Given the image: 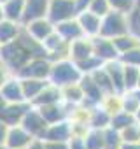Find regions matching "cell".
<instances>
[{
  "label": "cell",
  "mask_w": 140,
  "mask_h": 149,
  "mask_svg": "<svg viewBox=\"0 0 140 149\" xmlns=\"http://www.w3.org/2000/svg\"><path fill=\"white\" fill-rule=\"evenodd\" d=\"M82 77V72L77 67V63L70 58H63L58 61H53L51 67V74H49V83L58 86V88H65L68 84L79 83Z\"/></svg>",
  "instance_id": "6da1fadb"
},
{
  "label": "cell",
  "mask_w": 140,
  "mask_h": 149,
  "mask_svg": "<svg viewBox=\"0 0 140 149\" xmlns=\"http://www.w3.org/2000/svg\"><path fill=\"white\" fill-rule=\"evenodd\" d=\"M0 58H2V61L7 65V68L11 70V74H14L16 76V72L26 65L33 56L32 53L16 39L12 42H7V44H2L0 46Z\"/></svg>",
  "instance_id": "7a4b0ae2"
},
{
  "label": "cell",
  "mask_w": 140,
  "mask_h": 149,
  "mask_svg": "<svg viewBox=\"0 0 140 149\" xmlns=\"http://www.w3.org/2000/svg\"><path fill=\"white\" fill-rule=\"evenodd\" d=\"M130 32V18L124 13L119 11H110L102 18V28L100 35L107 39H116L119 35H124Z\"/></svg>",
  "instance_id": "3957f363"
},
{
  "label": "cell",
  "mask_w": 140,
  "mask_h": 149,
  "mask_svg": "<svg viewBox=\"0 0 140 149\" xmlns=\"http://www.w3.org/2000/svg\"><path fill=\"white\" fill-rule=\"evenodd\" d=\"M51 67H53V61L47 56L32 58L26 65H23L16 72V77H19V79H47L49 81Z\"/></svg>",
  "instance_id": "277c9868"
},
{
  "label": "cell",
  "mask_w": 140,
  "mask_h": 149,
  "mask_svg": "<svg viewBox=\"0 0 140 149\" xmlns=\"http://www.w3.org/2000/svg\"><path fill=\"white\" fill-rule=\"evenodd\" d=\"M79 14L77 2L76 0H51L49 2V11L47 18L56 25L65 19H72Z\"/></svg>",
  "instance_id": "5b68a950"
},
{
  "label": "cell",
  "mask_w": 140,
  "mask_h": 149,
  "mask_svg": "<svg viewBox=\"0 0 140 149\" xmlns=\"http://www.w3.org/2000/svg\"><path fill=\"white\" fill-rule=\"evenodd\" d=\"M28 133H32L35 139H40L42 140V137H44V133H46V130H47V126H49V123L44 119V116L40 114V111L35 107V105H32L28 111H26V114L23 116V119H21V123H19Z\"/></svg>",
  "instance_id": "8992f818"
},
{
  "label": "cell",
  "mask_w": 140,
  "mask_h": 149,
  "mask_svg": "<svg viewBox=\"0 0 140 149\" xmlns=\"http://www.w3.org/2000/svg\"><path fill=\"white\" fill-rule=\"evenodd\" d=\"M76 133H74V121L67 118L63 121L53 123L47 126L42 140H51V142H68Z\"/></svg>",
  "instance_id": "52a82bcc"
},
{
  "label": "cell",
  "mask_w": 140,
  "mask_h": 149,
  "mask_svg": "<svg viewBox=\"0 0 140 149\" xmlns=\"http://www.w3.org/2000/svg\"><path fill=\"white\" fill-rule=\"evenodd\" d=\"M79 84H81V88H82V91H84V97H86V100H84L82 105H86V107H89V109H91V107H96V105H102L105 95H103V91L100 90V86L95 83V79H93L91 74H82Z\"/></svg>",
  "instance_id": "ba28073f"
},
{
  "label": "cell",
  "mask_w": 140,
  "mask_h": 149,
  "mask_svg": "<svg viewBox=\"0 0 140 149\" xmlns=\"http://www.w3.org/2000/svg\"><path fill=\"white\" fill-rule=\"evenodd\" d=\"M32 107L30 102H23V104H6L0 109V121H4L7 126H16L21 123L23 116L26 114V111Z\"/></svg>",
  "instance_id": "9c48e42d"
},
{
  "label": "cell",
  "mask_w": 140,
  "mask_h": 149,
  "mask_svg": "<svg viewBox=\"0 0 140 149\" xmlns=\"http://www.w3.org/2000/svg\"><path fill=\"white\" fill-rule=\"evenodd\" d=\"M33 139L35 137L32 133H28L21 125H16V126H9L7 137H6V146H7V149H26Z\"/></svg>",
  "instance_id": "30bf717a"
},
{
  "label": "cell",
  "mask_w": 140,
  "mask_h": 149,
  "mask_svg": "<svg viewBox=\"0 0 140 149\" xmlns=\"http://www.w3.org/2000/svg\"><path fill=\"white\" fill-rule=\"evenodd\" d=\"M91 40H93V51H95V56H98L103 63L112 61V60H119V51L116 49L112 39H107V37L96 35V37H93Z\"/></svg>",
  "instance_id": "8fae6325"
},
{
  "label": "cell",
  "mask_w": 140,
  "mask_h": 149,
  "mask_svg": "<svg viewBox=\"0 0 140 149\" xmlns=\"http://www.w3.org/2000/svg\"><path fill=\"white\" fill-rule=\"evenodd\" d=\"M77 21L84 32L86 37L93 39L96 35H100V28H102V16L91 13L89 9H84V11H79L77 14Z\"/></svg>",
  "instance_id": "7c38bea8"
},
{
  "label": "cell",
  "mask_w": 140,
  "mask_h": 149,
  "mask_svg": "<svg viewBox=\"0 0 140 149\" xmlns=\"http://www.w3.org/2000/svg\"><path fill=\"white\" fill-rule=\"evenodd\" d=\"M23 28L39 42H44L54 30H56V25L49 19V18H40V19H35V21H30L26 25H23Z\"/></svg>",
  "instance_id": "4fadbf2b"
},
{
  "label": "cell",
  "mask_w": 140,
  "mask_h": 149,
  "mask_svg": "<svg viewBox=\"0 0 140 149\" xmlns=\"http://www.w3.org/2000/svg\"><path fill=\"white\" fill-rule=\"evenodd\" d=\"M0 93L6 98L7 104H23L26 102L25 98V93H23V86H21V79L19 77H9L4 86L0 88Z\"/></svg>",
  "instance_id": "5bb4252c"
},
{
  "label": "cell",
  "mask_w": 140,
  "mask_h": 149,
  "mask_svg": "<svg viewBox=\"0 0 140 149\" xmlns=\"http://www.w3.org/2000/svg\"><path fill=\"white\" fill-rule=\"evenodd\" d=\"M49 2H51V0H26L21 25H26V23L40 19V18H47Z\"/></svg>",
  "instance_id": "9a60e30c"
},
{
  "label": "cell",
  "mask_w": 140,
  "mask_h": 149,
  "mask_svg": "<svg viewBox=\"0 0 140 149\" xmlns=\"http://www.w3.org/2000/svg\"><path fill=\"white\" fill-rule=\"evenodd\" d=\"M103 67H105V70L109 72V76L112 79L116 93L117 95L126 93V88H124V63L121 60H112V61L103 63Z\"/></svg>",
  "instance_id": "2e32d148"
},
{
  "label": "cell",
  "mask_w": 140,
  "mask_h": 149,
  "mask_svg": "<svg viewBox=\"0 0 140 149\" xmlns=\"http://www.w3.org/2000/svg\"><path fill=\"white\" fill-rule=\"evenodd\" d=\"M95 51H93V40L89 37H82V39H77L74 42H70V53H68V58L74 60L76 63L77 61H82L89 56H93Z\"/></svg>",
  "instance_id": "e0dca14e"
},
{
  "label": "cell",
  "mask_w": 140,
  "mask_h": 149,
  "mask_svg": "<svg viewBox=\"0 0 140 149\" xmlns=\"http://www.w3.org/2000/svg\"><path fill=\"white\" fill-rule=\"evenodd\" d=\"M56 32H58L67 42H74V40H77V39L86 37L84 32H82V28H81V25H79V21H77V16L72 18V19H65V21H61V23H56Z\"/></svg>",
  "instance_id": "ac0fdd59"
},
{
  "label": "cell",
  "mask_w": 140,
  "mask_h": 149,
  "mask_svg": "<svg viewBox=\"0 0 140 149\" xmlns=\"http://www.w3.org/2000/svg\"><path fill=\"white\" fill-rule=\"evenodd\" d=\"M68 105L67 102H60V104H51V105H42V107H37L40 111V114L44 116V119L53 125V123H58V121H63L68 118Z\"/></svg>",
  "instance_id": "d6986e66"
},
{
  "label": "cell",
  "mask_w": 140,
  "mask_h": 149,
  "mask_svg": "<svg viewBox=\"0 0 140 149\" xmlns=\"http://www.w3.org/2000/svg\"><path fill=\"white\" fill-rule=\"evenodd\" d=\"M60 102H63V91H61V88H58V86H54V84L49 83V84L33 98L32 105L42 107V105H51V104H60Z\"/></svg>",
  "instance_id": "ffe728a7"
},
{
  "label": "cell",
  "mask_w": 140,
  "mask_h": 149,
  "mask_svg": "<svg viewBox=\"0 0 140 149\" xmlns=\"http://www.w3.org/2000/svg\"><path fill=\"white\" fill-rule=\"evenodd\" d=\"M110 118L112 114L103 107V105H96V107H91L89 109V128H107L110 126Z\"/></svg>",
  "instance_id": "44dd1931"
},
{
  "label": "cell",
  "mask_w": 140,
  "mask_h": 149,
  "mask_svg": "<svg viewBox=\"0 0 140 149\" xmlns=\"http://www.w3.org/2000/svg\"><path fill=\"white\" fill-rule=\"evenodd\" d=\"M21 28H23L21 23L11 21V19H2L0 21V46L16 40L18 35L21 33Z\"/></svg>",
  "instance_id": "7402d4cb"
},
{
  "label": "cell",
  "mask_w": 140,
  "mask_h": 149,
  "mask_svg": "<svg viewBox=\"0 0 140 149\" xmlns=\"http://www.w3.org/2000/svg\"><path fill=\"white\" fill-rule=\"evenodd\" d=\"M63 91V102H67L68 105L72 107H77V105H82L86 97H84V91L81 88L79 83H74V84H68L65 88H61Z\"/></svg>",
  "instance_id": "603a6c76"
},
{
  "label": "cell",
  "mask_w": 140,
  "mask_h": 149,
  "mask_svg": "<svg viewBox=\"0 0 140 149\" xmlns=\"http://www.w3.org/2000/svg\"><path fill=\"white\" fill-rule=\"evenodd\" d=\"M49 84L47 79H21V86H23V93L26 102H33V98Z\"/></svg>",
  "instance_id": "cb8c5ba5"
},
{
  "label": "cell",
  "mask_w": 140,
  "mask_h": 149,
  "mask_svg": "<svg viewBox=\"0 0 140 149\" xmlns=\"http://www.w3.org/2000/svg\"><path fill=\"white\" fill-rule=\"evenodd\" d=\"M25 2L26 0H7V2H4L2 6H4L6 19L21 23L23 21V13H25Z\"/></svg>",
  "instance_id": "d4e9b609"
},
{
  "label": "cell",
  "mask_w": 140,
  "mask_h": 149,
  "mask_svg": "<svg viewBox=\"0 0 140 149\" xmlns=\"http://www.w3.org/2000/svg\"><path fill=\"white\" fill-rule=\"evenodd\" d=\"M93 79H95V83L100 86V90L103 91V95L107 97V95H114L116 93V90H114V84H112V79H110V76H109V72L105 70V67H100V68H96L93 74Z\"/></svg>",
  "instance_id": "484cf974"
},
{
  "label": "cell",
  "mask_w": 140,
  "mask_h": 149,
  "mask_svg": "<svg viewBox=\"0 0 140 149\" xmlns=\"http://www.w3.org/2000/svg\"><path fill=\"white\" fill-rule=\"evenodd\" d=\"M112 42H114L116 49L119 51V56H121L123 53H126V51L133 49L135 46H138V44H140V39H138L135 33L128 32V33H124V35H119V37H116V39H112Z\"/></svg>",
  "instance_id": "4316f807"
},
{
  "label": "cell",
  "mask_w": 140,
  "mask_h": 149,
  "mask_svg": "<svg viewBox=\"0 0 140 149\" xmlns=\"http://www.w3.org/2000/svg\"><path fill=\"white\" fill-rule=\"evenodd\" d=\"M88 149H105V135L102 128H89L84 133Z\"/></svg>",
  "instance_id": "83f0119b"
},
{
  "label": "cell",
  "mask_w": 140,
  "mask_h": 149,
  "mask_svg": "<svg viewBox=\"0 0 140 149\" xmlns=\"http://www.w3.org/2000/svg\"><path fill=\"white\" fill-rule=\"evenodd\" d=\"M131 123H135V114H131V112H128V111H117V112H114L112 114V118H110V126L112 128H116V130H124L126 126H130Z\"/></svg>",
  "instance_id": "f1b7e54d"
},
{
  "label": "cell",
  "mask_w": 140,
  "mask_h": 149,
  "mask_svg": "<svg viewBox=\"0 0 140 149\" xmlns=\"http://www.w3.org/2000/svg\"><path fill=\"white\" fill-rule=\"evenodd\" d=\"M140 68L133 65H124V88L126 91H135L138 88Z\"/></svg>",
  "instance_id": "f546056e"
},
{
  "label": "cell",
  "mask_w": 140,
  "mask_h": 149,
  "mask_svg": "<svg viewBox=\"0 0 140 149\" xmlns=\"http://www.w3.org/2000/svg\"><path fill=\"white\" fill-rule=\"evenodd\" d=\"M103 135H105V149H119L121 147L123 139H121L119 130L107 126V128H103Z\"/></svg>",
  "instance_id": "4dcf8cb0"
},
{
  "label": "cell",
  "mask_w": 140,
  "mask_h": 149,
  "mask_svg": "<svg viewBox=\"0 0 140 149\" xmlns=\"http://www.w3.org/2000/svg\"><path fill=\"white\" fill-rule=\"evenodd\" d=\"M121 100H123V111H128L131 114H135L140 107V100L137 97L135 91H126L121 95Z\"/></svg>",
  "instance_id": "1f68e13d"
},
{
  "label": "cell",
  "mask_w": 140,
  "mask_h": 149,
  "mask_svg": "<svg viewBox=\"0 0 140 149\" xmlns=\"http://www.w3.org/2000/svg\"><path fill=\"white\" fill-rule=\"evenodd\" d=\"M77 67L81 68V72L82 74H93L96 68H100V67H103V61L98 58V56H89V58H86V60H82V61H77Z\"/></svg>",
  "instance_id": "d6a6232c"
},
{
  "label": "cell",
  "mask_w": 140,
  "mask_h": 149,
  "mask_svg": "<svg viewBox=\"0 0 140 149\" xmlns=\"http://www.w3.org/2000/svg\"><path fill=\"white\" fill-rule=\"evenodd\" d=\"M123 142H140V123H131L124 130H121Z\"/></svg>",
  "instance_id": "836d02e7"
},
{
  "label": "cell",
  "mask_w": 140,
  "mask_h": 149,
  "mask_svg": "<svg viewBox=\"0 0 140 149\" xmlns=\"http://www.w3.org/2000/svg\"><path fill=\"white\" fill-rule=\"evenodd\" d=\"M119 60H121L124 65H133V67H138V68H140V44L135 46L133 49L123 53V54L119 56Z\"/></svg>",
  "instance_id": "e575fe53"
},
{
  "label": "cell",
  "mask_w": 140,
  "mask_h": 149,
  "mask_svg": "<svg viewBox=\"0 0 140 149\" xmlns=\"http://www.w3.org/2000/svg\"><path fill=\"white\" fill-rule=\"evenodd\" d=\"M130 32L140 39V0H137L135 9L130 13Z\"/></svg>",
  "instance_id": "d590c367"
},
{
  "label": "cell",
  "mask_w": 140,
  "mask_h": 149,
  "mask_svg": "<svg viewBox=\"0 0 140 149\" xmlns=\"http://www.w3.org/2000/svg\"><path fill=\"white\" fill-rule=\"evenodd\" d=\"M109 4H110L112 11H119V13H124L130 16V13L135 9L137 0H109Z\"/></svg>",
  "instance_id": "8d00e7d4"
},
{
  "label": "cell",
  "mask_w": 140,
  "mask_h": 149,
  "mask_svg": "<svg viewBox=\"0 0 140 149\" xmlns=\"http://www.w3.org/2000/svg\"><path fill=\"white\" fill-rule=\"evenodd\" d=\"M88 9H89L91 13L102 16V18L112 11V9H110V4H109V0H91V4L88 6Z\"/></svg>",
  "instance_id": "74e56055"
},
{
  "label": "cell",
  "mask_w": 140,
  "mask_h": 149,
  "mask_svg": "<svg viewBox=\"0 0 140 149\" xmlns=\"http://www.w3.org/2000/svg\"><path fill=\"white\" fill-rule=\"evenodd\" d=\"M68 149H88L84 135H74L68 140Z\"/></svg>",
  "instance_id": "f35d334b"
},
{
  "label": "cell",
  "mask_w": 140,
  "mask_h": 149,
  "mask_svg": "<svg viewBox=\"0 0 140 149\" xmlns=\"http://www.w3.org/2000/svg\"><path fill=\"white\" fill-rule=\"evenodd\" d=\"M9 74H11V70L7 68V65L2 61V58H0V88L4 86V83L9 79Z\"/></svg>",
  "instance_id": "ab89813d"
},
{
  "label": "cell",
  "mask_w": 140,
  "mask_h": 149,
  "mask_svg": "<svg viewBox=\"0 0 140 149\" xmlns=\"http://www.w3.org/2000/svg\"><path fill=\"white\" fill-rule=\"evenodd\" d=\"M44 149H68V142H51V140H44Z\"/></svg>",
  "instance_id": "60d3db41"
},
{
  "label": "cell",
  "mask_w": 140,
  "mask_h": 149,
  "mask_svg": "<svg viewBox=\"0 0 140 149\" xmlns=\"http://www.w3.org/2000/svg\"><path fill=\"white\" fill-rule=\"evenodd\" d=\"M7 130H9V126H7V125H6L4 121H0V144H6Z\"/></svg>",
  "instance_id": "b9f144b4"
},
{
  "label": "cell",
  "mask_w": 140,
  "mask_h": 149,
  "mask_svg": "<svg viewBox=\"0 0 140 149\" xmlns=\"http://www.w3.org/2000/svg\"><path fill=\"white\" fill-rule=\"evenodd\" d=\"M26 149H44V140H40V139H33L32 144H30Z\"/></svg>",
  "instance_id": "7bdbcfd3"
},
{
  "label": "cell",
  "mask_w": 140,
  "mask_h": 149,
  "mask_svg": "<svg viewBox=\"0 0 140 149\" xmlns=\"http://www.w3.org/2000/svg\"><path fill=\"white\" fill-rule=\"evenodd\" d=\"M119 149H140V142H123Z\"/></svg>",
  "instance_id": "ee69618b"
},
{
  "label": "cell",
  "mask_w": 140,
  "mask_h": 149,
  "mask_svg": "<svg viewBox=\"0 0 140 149\" xmlns=\"http://www.w3.org/2000/svg\"><path fill=\"white\" fill-rule=\"evenodd\" d=\"M77 2V9L79 11H84V9H88V6L91 4V0H76Z\"/></svg>",
  "instance_id": "f6af8a7d"
},
{
  "label": "cell",
  "mask_w": 140,
  "mask_h": 149,
  "mask_svg": "<svg viewBox=\"0 0 140 149\" xmlns=\"http://www.w3.org/2000/svg\"><path fill=\"white\" fill-rule=\"evenodd\" d=\"M2 19H6V14H4V6L0 4V21H2Z\"/></svg>",
  "instance_id": "bcb514c9"
},
{
  "label": "cell",
  "mask_w": 140,
  "mask_h": 149,
  "mask_svg": "<svg viewBox=\"0 0 140 149\" xmlns=\"http://www.w3.org/2000/svg\"><path fill=\"white\" fill-rule=\"evenodd\" d=\"M135 121H137V123H140V107H138V111L135 112Z\"/></svg>",
  "instance_id": "7dc6e473"
},
{
  "label": "cell",
  "mask_w": 140,
  "mask_h": 149,
  "mask_svg": "<svg viewBox=\"0 0 140 149\" xmlns=\"http://www.w3.org/2000/svg\"><path fill=\"white\" fill-rule=\"evenodd\" d=\"M135 93H137V97H138V100H140V90H135Z\"/></svg>",
  "instance_id": "c3c4849f"
},
{
  "label": "cell",
  "mask_w": 140,
  "mask_h": 149,
  "mask_svg": "<svg viewBox=\"0 0 140 149\" xmlns=\"http://www.w3.org/2000/svg\"><path fill=\"white\" fill-rule=\"evenodd\" d=\"M0 149H7V146L6 144H0Z\"/></svg>",
  "instance_id": "681fc988"
},
{
  "label": "cell",
  "mask_w": 140,
  "mask_h": 149,
  "mask_svg": "<svg viewBox=\"0 0 140 149\" xmlns=\"http://www.w3.org/2000/svg\"><path fill=\"white\" fill-rule=\"evenodd\" d=\"M137 90H140V77H138V88H137Z\"/></svg>",
  "instance_id": "f907efd6"
}]
</instances>
